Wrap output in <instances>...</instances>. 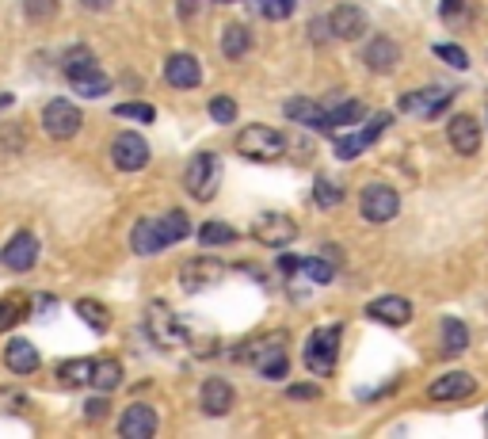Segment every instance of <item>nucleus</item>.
Wrapping results in <instances>:
<instances>
[{
	"label": "nucleus",
	"mask_w": 488,
	"mask_h": 439,
	"mask_svg": "<svg viewBox=\"0 0 488 439\" xmlns=\"http://www.w3.org/2000/svg\"><path fill=\"white\" fill-rule=\"evenodd\" d=\"M385 126H390V115H378L374 122L366 126V131H355L351 138H340V141H336V157H340V161H351V157H358V153H363V149L374 146L378 134L385 131Z\"/></svg>",
	"instance_id": "412c9836"
},
{
	"label": "nucleus",
	"mask_w": 488,
	"mask_h": 439,
	"mask_svg": "<svg viewBox=\"0 0 488 439\" xmlns=\"http://www.w3.org/2000/svg\"><path fill=\"white\" fill-rule=\"evenodd\" d=\"M298 0H252V8L260 12L264 20H286L294 12Z\"/></svg>",
	"instance_id": "e433bc0d"
},
{
	"label": "nucleus",
	"mask_w": 488,
	"mask_h": 439,
	"mask_svg": "<svg viewBox=\"0 0 488 439\" xmlns=\"http://www.w3.org/2000/svg\"><path fill=\"white\" fill-rule=\"evenodd\" d=\"M111 161L119 173H138L149 165V141L141 134H119L111 146Z\"/></svg>",
	"instance_id": "f8f14e48"
},
{
	"label": "nucleus",
	"mask_w": 488,
	"mask_h": 439,
	"mask_svg": "<svg viewBox=\"0 0 488 439\" xmlns=\"http://www.w3.org/2000/svg\"><path fill=\"white\" fill-rule=\"evenodd\" d=\"M80 126H84V115H80L77 104H69V100H50L46 107H42V131H46L54 141L77 138Z\"/></svg>",
	"instance_id": "423d86ee"
},
{
	"label": "nucleus",
	"mask_w": 488,
	"mask_h": 439,
	"mask_svg": "<svg viewBox=\"0 0 488 439\" xmlns=\"http://www.w3.org/2000/svg\"><path fill=\"white\" fill-rule=\"evenodd\" d=\"M469 348V329L462 317H442V356H462Z\"/></svg>",
	"instance_id": "a878e982"
},
{
	"label": "nucleus",
	"mask_w": 488,
	"mask_h": 439,
	"mask_svg": "<svg viewBox=\"0 0 488 439\" xmlns=\"http://www.w3.org/2000/svg\"><path fill=\"white\" fill-rule=\"evenodd\" d=\"M279 267H282V272H286V275H294V272H298V267H301V260H298V257H282V260H279Z\"/></svg>",
	"instance_id": "49530a36"
},
{
	"label": "nucleus",
	"mask_w": 488,
	"mask_h": 439,
	"mask_svg": "<svg viewBox=\"0 0 488 439\" xmlns=\"http://www.w3.org/2000/svg\"><path fill=\"white\" fill-rule=\"evenodd\" d=\"M218 4H233V0H218Z\"/></svg>",
	"instance_id": "09e8293b"
},
{
	"label": "nucleus",
	"mask_w": 488,
	"mask_h": 439,
	"mask_svg": "<svg viewBox=\"0 0 488 439\" xmlns=\"http://www.w3.org/2000/svg\"><path fill=\"white\" fill-rule=\"evenodd\" d=\"M77 317L88 321L96 333H107V329H111V314H107V306H104V302H96V299H80V302H77Z\"/></svg>",
	"instance_id": "2f4dec72"
},
{
	"label": "nucleus",
	"mask_w": 488,
	"mask_h": 439,
	"mask_svg": "<svg viewBox=\"0 0 488 439\" xmlns=\"http://www.w3.org/2000/svg\"><path fill=\"white\" fill-rule=\"evenodd\" d=\"M447 104H450V89H439V84H427V89L400 96V111L412 119H435Z\"/></svg>",
	"instance_id": "1a4fd4ad"
},
{
	"label": "nucleus",
	"mask_w": 488,
	"mask_h": 439,
	"mask_svg": "<svg viewBox=\"0 0 488 439\" xmlns=\"http://www.w3.org/2000/svg\"><path fill=\"white\" fill-rule=\"evenodd\" d=\"M252 237L267 249H286L298 237V222L290 215H275V210H271V215H260V222L252 225Z\"/></svg>",
	"instance_id": "9b49d317"
},
{
	"label": "nucleus",
	"mask_w": 488,
	"mask_h": 439,
	"mask_svg": "<svg viewBox=\"0 0 488 439\" xmlns=\"http://www.w3.org/2000/svg\"><path fill=\"white\" fill-rule=\"evenodd\" d=\"M358 210H363L366 222H390L397 218L400 210V195L390 188V183H366L363 191H358Z\"/></svg>",
	"instance_id": "6e6552de"
},
{
	"label": "nucleus",
	"mask_w": 488,
	"mask_h": 439,
	"mask_svg": "<svg viewBox=\"0 0 488 439\" xmlns=\"http://www.w3.org/2000/svg\"><path fill=\"white\" fill-rule=\"evenodd\" d=\"M340 325H324V329H317L309 336V344H306V367H309V375H332V367L340 359Z\"/></svg>",
	"instance_id": "39448f33"
},
{
	"label": "nucleus",
	"mask_w": 488,
	"mask_h": 439,
	"mask_svg": "<svg viewBox=\"0 0 488 439\" xmlns=\"http://www.w3.org/2000/svg\"><path fill=\"white\" fill-rule=\"evenodd\" d=\"M4 367H8L12 375H31V371H38V351H35L31 340H8Z\"/></svg>",
	"instance_id": "5701e85b"
},
{
	"label": "nucleus",
	"mask_w": 488,
	"mask_h": 439,
	"mask_svg": "<svg viewBox=\"0 0 488 439\" xmlns=\"http://www.w3.org/2000/svg\"><path fill=\"white\" fill-rule=\"evenodd\" d=\"M119 435L122 439H153L156 435V413L149 405H130L122 413V420H119Z\"/></svg>",
	"instance_id": "a211bd4d"
},
{
	"label": "nucleus",
	"mask_w": 488,
	"mask_h": 439,
	"mask_svg": "<svg viewBox=\"0 0 488 439\" xmlns=\"http://www.w3.org/2000/svg\"><path fill=\"white\" fill-rule=\"evenodd\" d=\"M84 409H88V420H104L111 405H107V398H96V401H88Z\"/></svg>",
	"instance_id": "37998d69"
},
{
	"label": "nucleus",
	"mask_w": 488,
	"mask_h": 439,
	"mask_svg": "<svg viewBox=\"0 0 488 439\" xmlns=\"http://www.w3.org/2000/svg\"><path fill=\"white\" fill-rule=\"evenodd\" d=\"M363 62H366V69H374V73H393V69L400 65V46H397L393 38L378 35V38H370V42H366Z\"/></svg>",
	"instance_id": "aec40b11"
},
{
	"label": "nucleus",
	"mask_w": 488,
	"mask_h": 439,
	"mask_svg": "<svg viewBox=\"0 0 488 439\" xmlns=\"http://www.w3.org/2000/svg\"><path fill=\"white\" fill-rule=\"evenodd\" d=\"M27 20H50L57 12V0H23Z\"/></svg>",
	"instance_id": "a19ab883"
},
{
	"label": "nucleus",
	"mask_w": 488,
	"mask_h": 439,
	"mask_svg": "<svg viewBox=\"0 0 488 439\" xmlns=\"http://www.w3.org/2000/svg\"><path fill=\"white\" fill-rule=\"evenodd\" d=\"M477 393V378L466 375V371H450V375H439L432 386H427V398L432 401H462Z\"/></svg>",
	"instance_id": "ddd939ff"
},
{
	"label": "nucleus",
	"mask_w": 488,
	"mask_h": 439,
	"mask_svg": "<svg viewBox=\"0 0 488 439\" xmlns=\"http://www.w3.org/2000/svg\"><path fill=\"white\" fill-rule=\"evenodd\" d=\"M435 58H442V62L454 65V69H466V65H469V54L458 50V46H450V42H439V46H435Z\"/></svg>",
	"instance_id": "58836bf2"
},
{
	"label": "nucleus",
	"mask_w": 488,
	"mask_h": 439,
	"mask_svg": "<svg viewBox=\"0 0 488 439\" xmlns=\"http://www.w3.org/2000/svg\"><path fill=\"white\" fill-rule=\"evenodd\" d=\"M222 50H225V58H244L252 50V31L244 23H229L222 31Z\"/></svg>",
	"instance_id": "c85d7f7f"
},
{
	"label": "nucleus",
	"mask_w": 488,
	"mask_h": 439,
	"mask_svg": "<svg viewBox=\"0 0 488 439\" xmlns=\"http://www.w3.org/2000/svg\"><path fill=\"white\" fill-rule=\"evenodd\" d=\"M366 317L382 321V325H405V321H412V302L400 299V294H382V299L366 306Z\"/></svg>",
	"instance_id": "6ab92c4d"
},
{
	"label": "nucleus",
	"mask_w": 488,
	"mask_h": 439,
	"mask_svg": "<svg viewBox=\"0 0 488 439\" xmlns=\"http://www.w3.org/2000/svg\"><path fill=\"white\" fill-rule=\"evenodd\" d=\"M114 115H122V119H138V122H153V107H149V104L130 100V104H119V107H114Z\"/></svg>",
	"instance_id": "ea45409f"
},
{
	"label": "nucleus",
	"mask_w": 488,
	"mask_h": 439,
	"mask_svg": "<svg viewBox=\"0 0 488 439\" xmlns=\"http://www.w3.org/2000/svg\"><path fill=\"white\" fill-rule=\"evenodd\" d=\"M92 386L99 393H114V390L122 386V363L119 359H99L92 367Z\"/></svg>",
	"instance_id": "cd10ccee"
},
{
	"label": "nucleus",
	"mask_w": 488,
	"mask_h": 439,
	"mask_svg": "<svg viewBox=\"0 0 488 439\" xmlns=\"http://www.w3.org/2000/svg\"><path fill=\"white\" fill-rule=\"evenodd\" d=\"M23 317H27V299H23V294H12V299L0 302V333L16 329Z\"/></svg>",
	"instance_id": "473e14b6"
},
{
	"label": "nucleus",
	"mask_w": 488,
	"mask_h": 439,
	"mask_svg": "<svg viewBox=\"0 0 488 439\" xmlns=\"http://www.w3.org/2000/svg\"><path fill=\"white\" fill-rule=\"evenodd\" d=\"M156 230H161L164 249H168V245H176V241H183L191 233V218L183 215V210H168L164 218H156Z\"/></svg>",
	"instance_id": "c756f323"
},
{
	"label": "nucleus",
	"mask_w": 488,
	"mask_h": 439,
	"mask_svg": "<svg viewBox=\"0 0 488 439\" xmlns=\"http://www.w3.org/2000/svg\"><path fill=\"white\" fill-rule=\"evenodd\" d=\"M366 115V104H358V100H343L336 107H328L321 111V122H317V131H340V126H351Z\"/></svg>",
	"instance_id": "b1692460"
},
{
	"label": "nucleus",
	"mask_w": 488,
	"mask_h": 439,
	"mask_svg": "<svg viewBox=\"0 0 488 439\" xmlns=\"http://www.w3.org/2000/svg\"><path fill=\"white\" fill-rule=\"evenodd\" d=\"M328 31H332V38H343V42H351L366 31V12L363 8H355V4H340L328 12Z\"/></svg>",
	"instance_id": "4468645a"
},
{
	"label": "nucleus",
	"mask_w": 488,
	"mask_h": 439,
	"mask_svg": "<svg viewBox=\"0 0 488 439\" xmlns=\"http://www.w3.org/2000/svg\"><path fill=\"white\" fill-rule=\"evenodd\" d=\"M301 267H306V275L313 279V283H332V275H336V264L328 260V257H309V260H301Z\"/></svg>",
	"instance_id": "c9c22d12"
},
{
	"label": "nucleus",
	"mask_w": 488,
	"mask_h": 439,
	"mask_svg": "<svg viewBox=\"0 0 488 439\" xmlns=\"http://www.w3.org/2000/svg\"><path fill=\"white\" fill-rule=\"evenodd\" d=\"M164 80L172 84V89H198V80H203V65H198V58H191V54H172V58L164 62Z\"/></svg>",
	"instance_id": "2eb2a0df"
},
{
	"label": "nucleus",
	"mask_w": 488,
	"mask_h": 439,
	"mask_svg": "<svg viewBox=\"0 0 488 439\" xmlns=\"http://www.w3.org/2000/svg\"><path fill=\"white\" fill-rule=\"evenodd\" d=\"M65 80L73 84L77 96H84V100L107 96V89H111V77L96 65V58H92L88 46H77V50L65 54Z\"/></svg>",
	"instance_id": "f257e3e1"
},
{
	"label": "nucleus",
	"mask_w": 488,
	"mask_h": 439,
	"mask_svg": "<svg viewBox=\"0 0 488 439\" xmlns=\"http://www.w3.org/2000/svg\"><path fill=\"white\" fill-rule=\"evenodd\" d=\"M38 252L42 249H38V241L31 233H16L4 245V252H0V260H4L12 272H31V267L38 264Z\"/></svg>",
	"instance_id": "dca6fc26"
},
{
	"label": "nucleus",
	"mask_w": 488,
	"mask_h": 439,
	"mask_svg": "<svg viewBox=\"0 0 488 439\" xmlns=\"http://www.w3.org/2000/svg\"><path fill=\"white\" fill-rule=\"evenodd\" d=\"M130 245H134L138 257H153V252L164 249V237H161V230H156V218H141V222L134 225Z\"/></svg>",
	"instance_id": "393cba45"
},
{
	"label": "nucleus",
	"mask_w": 488,
	"mask_h": 439,
	"mask_svg": "<svg viewBox=\"0 0 488 439\" xmlns=\"http://www.w3.org/2000/svg\"><path fill=\"white\" fill-rule=\"evenodd\" d=\"M237 153L256 165H271V161L286 157V138L275 126H244L237 134Z\"/></svg>",
	"instance_id": "f03ea898"
},
{
	"label": "nucleus",
	"mask_w": 488,
	"mask_h": 439,
	"mask_svg": "<svg viewBox=\"0 0 488 439\" xmlns=\"http://www.w3.org/2000/svg\"><path fill=\"white\" fill-rule=\"evenodd\" d=\"M183 4H188V0H183Z\"/></svg>",
	"instance_id": "3c124183"
},
{
	"label": "nucleus",
	"mask_w": 488,
	"mask_h": 439,
	"mask_svg": "<svg viewBox=\"0 0 488 439\" xmlns=\"http://www.w3.org/2000/svg\"><path fill=\"white\" fill-rule=\"evenodd\" d=\"M27 409V398L16 390H0V413H23Z\"/></svg>",
	"instance_id": "79ce46f5"
},
{
	"label": "nucleus",
	"mask_w": 488,
	"mask_h": 439,
	"mask_svg": "<svg viewBox=\"0 0 488 439\" xmlns=\"http://www.w3.org/2000/svg\"><path fill=\"white\" fill-rule=\"evenodd\" d=\"M146 333L153 336L156 348H176V344H183V340H188V329H183L180 317L172 314L164 302H153V306L146 309Z\"/></svg>",
	"instance_id": "0eeeda50"
},
{
	"label": "nucleus",
	"mask_w": 488,
	"mask_h": 439,
	"mask_svg": "<svg viewBox=\"0 0 488 439\" xmlns=\"http://www.w3.org/2000/svg\"><path fill=\"white\" fill-rule=\"evenodd\" d=\"M225 279V264L222 260H210V257H198V260H188L180 267V287L183 291H210L218 287V283Z\"/></svg>",
	"instance_id": "9d476101"
},
{
	"label": "nucleus",
	"mask_w": 488,
	"mask_h": 439,
	"mask_svg": "<svg viewBox=\"0 0 488 439\" xmlns=\"http://www.w3.org/2000/svg\"><path fill=\"white\" fill-rule=\"evenodd\" d=\"M466 4H462V0H442V4H439V16L442 20H458V12H462Z\"/></svg>",
	"instance_id": "c03bdc74"
},
{
	"label": "nucleus",
	"mask_w": 488,
	"mask_h": 439,
	"mask_svg": "<svg viewBox=\"0 0 488 439\" xmlns=\"http://www.w3.org/2000/svg\"><path fill=\"white\" fill-rule=\"evenodd\" d=\"M313 199H317V207H324V210H332V207H340L343 203V188L336 180H328V176H321L317 183H313Z\"/></svg>",
	"instance_id": "72a5a7b5"
},
{
	"label": "nucleus",
	"mask_w": 488,
	"mask_h": 439,
	"mask_svg": "<svg viewBox=\"0 0 488 439\" xmlns=\"http://www.w3.org/2000/svg\"><path fill=\"white\" fill-rule=\"evenodd\" d=\"M321 104L317 100H309V96H294V100H286L282 104V115L290 119V122H306V126H317L321 122Z\"/></svg>",
	"instance_id": "bb28decb"
},
{
	"label": "nucleus",
	"mask_w": 488,
	"mask_h": 439,
	"mask_svg": "<svg viewBox=\"0 0 488 439\" xmlns=\"http://www.w3.org/2000/svg\"><path fill=\"white\" fill-rule=\"evenodd\" d=\"M237 359H252L267 378H286V367H290V359H286V333H267L260 336V344H244Z\"/></svg>",
	"instance_id": "7ed1b4c3"
},
{
	"label": "nucleus",
	"mask_w": 488,
	"mask_h": 439,
	"mask_svg": "<svg viewBox=\"0 0 488 439\" xmlns=\"http://www.w3.org/2000/svg\"><path fill=\"white\" fill-rule=\"evenodd\" d=\"M484 428H488V417H484Z\"/></svg>",
	"instance_id": "8fccbe9b"
},
{
	"label": "nucleus",
	"mask_w": 488,
	"mask_h": 439,
	"mask_svg": "<svg viewBox=\"0 0 488 439\" xmlns=\"http://www.w3.org/2000/svg\"><path fill=\"white\" fill-rule=\"evenodd\" d=\"M290 398H321V386H290Z\"/></svg>",
	"instance_id": "a18cd8bd"
},
{
	"label": "nucleus",
	"mask_w": 488,
	"mask_h": 439,
	"mask_svg": "<svg viewBox=\"0 0 488 439\" xmlns=\"http://www.w3.org/2000/svg\"><path fill=\"white\" fill-rule=\"evenodd\" d=\"M198 241H203V245H229V241H237V230L225 222H206L203 230H198Z\"/></svg>",
	"instance_id": "f704fd0d"
},
{
	"label": "nucleus",
	"mask_w": 488,
	"mask_h": 439,
	"mask_svg": "<svg viewBox=\"0 0 488 439\" xmlns=\"http://www.w3.org/2000/svg\"><path fill=\"white\" fill-rule=\"evenodd\" d=\"M233 401H237V393L225 378H206L203 382V409L210 417H225L229 409H233Z\"/></svg>",
	"instance_id": "4be33fe9"
},
{
	"label": "nucleus",
	"mask_w": 488,
	"mask_h": 439,
	"mask_svg": "<svg viewBox=\"0 0 488 439\" xmlns=\"http://www.w3.org/2000/svg\"><path fill=\"white\" fill-rule=\"evenodd\" d=\"M80 4H84V8H88V12H104V8L111 4V0H80Z\"/></svg>",
	"instance_id": "de8ad7c7"
},
{
	"label": "nucleus",
	"mask_w": 488,
	"mask_h": 439,
	"mask_svg": "<svg viewBox=\"0 0 488 439\" xmlns=\"http://www.w3.org/2000/svg\"><path fill=\"white\" fill-rule=\"evenodd\" d=\"M210 119L229 126L237 119V100H229V96H214V100H210Z\"/></svg>",
	"instance_id": "4c0bfd02"
},
{
	"label": "nucleus",
	"mask_w": 488,
	"mask_h": 439,
	"mask_svg": "<svg viewBox=\"0 0 488 439\" xmlns=\"http://www.w3.org/2000/svg\"><path fill=\"white\" fill-rule=\"evenodd\" d=\"M92 359H69V363H62L57 367V378H62V386H92Z\"/></svg>",
	"instance_id": "7c9ffc66"
},
{
	"label": "nucleus",
	"mask_w": 488,
	"mask_h": 439,
	"mask_svg": "<svg viewBox=\"0 0 488 439\" xmlns=\"http://www.w3.org/2000/svg\"><path fill=\"white\" fill-rule=\"evenodd\" d=\"M447 138L462 157H473V153L481 149V122L473 115H454L450 126H447Z\"/></svg>",
	"instance_id": "f3484780"
},
{
	"label": "nucleus",
	"mask_w": 488,
	"mask_h": 439,
	"mask_svg": "<svg viewBox=\"0 0 488 439\" xmlns=\"http://www.w3.org/2000/svg\"><path fill=\"white\" fill-rule=\"evenodd\" d=\"M183 188H188L191 199L210 203L222 188V161L214 157V153H195L188 173H183Z\"/></svg>",
	"instance_id": "20e7f679"
}]
</instances>
